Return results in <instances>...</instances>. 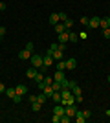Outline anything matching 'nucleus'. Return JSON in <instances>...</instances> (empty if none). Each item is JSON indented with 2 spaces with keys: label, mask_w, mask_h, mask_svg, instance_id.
I'll list each match as a JSON object with an SVG mask.
<instances>
[{
  "label": "nucleus",
  "mask_w": 110,
  "mask_h": 123,
  "mask_svg": "<svg viewBox=\"0 0 110 123\" xmlns=\"http://www.w3.org/2000/svg\"><path fill=\"white\" fill-rule=\"evenodd\" d=\"M6 31H7V28H4V26H0V35L4 37V35H6Z\"/></svg>",
  "instance_id": "obj_38"
},
{
  "label": "nucleus",
  "mask_w": 110,
  "mask_h": 123,
  "mask_svg": "<svg viewBox=\"0 0 110 123\" xmlns=\"http://www.w3.org/2000/svg\"><path fill=\"white\" fill-rule=\"evenodd\" d=\"M53 114H59V116H64V105L63 103H57L53 107Z\"/></svg>",
  "instance_id": "obj_6"
},
{
  "label": "nucleus",
  "mask_w": 110,
  "mask_h": 123,
  "mask_svg": "<svg viewBox=\"0 0 110 123\" xmlns=\"http://www.w3.org/2000/svg\"><path fill=\"white\" fill-rule=\"evenodd\" d=\"M64 114L70 116V118H75V114H77V107H75V103H73V105H66V107H64Z\"/></svg>",
  "instance_id": "obj_2"
},
{
  "label": "nucleus",
  "mask_w": 110,
  "mask_h": 123,
  "mask_svg": "<svg viewBox=\"0 0 110 123\" xmlns=\"http://www.w3.org/2000/svg\"><path fill=\"white\" fill-rule=\"evenodd\" d=\"M41 108H42V103H39V101H33L31 103V110H33V112H39Z\"/></svg>",
  "instance_id": "obj_18"
},
{
  "label": "nucleus",
  "mask_w": 110,
  "mask_h": 123,
  "mask_svg": "<svg viewBox=\"0 0 110 123\" xmlns=\"http://www.w3.org/2000/svg\"><path fill=\"white\" fill-rule=\"evenodd\" d=\"M0 39H2V35H0Z\"/></svg>",
  "instance_id": "obj_44"
},
{
  "label": "nucleus",
  "mask_w": 110,
  "mask_h": 123,
  "mask_svg": "<svg viewBox=\"0 0 110 123\" xmlns=\"http://www.w3.org/2000/svg\"><path fill=\"white\" fill-rule=\"evenodd\" d=\"M13 101H15V103H20V101H22V96H20V94H15V98H13Z\"/></svg>",
  "instance_id": "obj_34"
},
{
  "label": "nucleus",
  "mask_w": 110,
  "mask_h": 123,
  "mask_svg": "<svg viewBox=\"0 0 110 123\" xmlns=\"http://www.w3.org/2000/svg\"><path fill=\"white\" fill-rule=\"evenodd\" d=\"M99 22H101V17H92V18H90V28H94V30H95V28H99Z\"/></svg>",
  "instance_id": "obj_8"
},
{
  "label": "nucleus",
  "mask_w": 110,
  "mask_h": 123,
  "mask_svg": "<svg viewBox=\"0 0 110 123\" xmlns=\"http://www.w3.org/2000/svg\"><path fill=\"white\" fill-rule=\"evenodd\" d=\"M6 96H7V98H9V99H13V98H15V94H17V90H15V88H6Z\"/></svg>",
  "instance_id": "obj_16"
},
{
  "label": "nucleus",
  "mask_w": 110,
  "mask_h": 123,
  "mask_svg": "<svg viewBox=\"0 0 110 123\" xmlns=\"http://www.w3.org/2000/svg\"><path fill=\"white\" fill-rule=\"evenodd\" d=\"M86 37H88V35H86V31H83V33H79V39H86Z\"/></svg>",
  "instance_id": "obj_41"
},
{
  "label": "nucleus",
  "mask_w": 110,
  "mask_h": 123,
  "mask_svg": "<svg viewBox=\"0 0 110 123\" xmlns=\"http://www.w3.org/2000/svg\"><path fill=\"white\" fill-rule=\"evenodd\" d=\"M70 116H66V114H64V116H61V123H70Z\"/></svg>",
  "instance_id": "obj_30"
},
{
  "label": "nucleus",
  "mask_w": 110,
  "mask_h": 123,
  "mask_svg": "<svg viewBox=\"0 0 110 123\" xmlns=\"http://www.w3.org/2000/svg\"><path fill=\"white\" fill-rule=\"evenodd\" d=\"M52 57L55 59V62H57V61H64V50H59V48H57V50H53Z\"/></svg>",
  "instance_id": "obj_3"
},
{
  "label": "nucleus",
  "mask_w": 110,
  "mask_h": 123,
  "mask_svg": "<svg viewBox=\"0 0 110 123\" xmlns=\"http://www.w3.org/2000/svg\"><path fill=\"white\" fill-rule=\"evenodd\" d=\"M55 31H57V35H59V33H63V31H66V28H64V24H63V22L55 24Z\"/></svg>",
  "instance_id": "obj_21"
},
{
  "label": "nucleus",
  "mask_w": 110,
  "mask_h": 123,
  "mask_svg": "<svg viewBox=\"0 0 110 123\" xmlns=\"http://www.w3.org/2000/svg\"><path fill=\"white\" fill-rule=\"evenodd\" d=\"M59 22H61V18H59V13H52V15H50V24L55 26V24H59Z\"/></svg>",
  "instance_id": "obj_11"
},
{
  "label": "nucleus",
  "mask_w": 110,
  "mask_h": 123,
  "mask_svg": "<svg viewBox=\"0 0 110 123\" xmlns=\"http://www.w3.org/2000/svg\"><path fill=\"white\" fill-rule=\"evenodd\" d=\"M46 99H48V96H46V94H44V92H41V94H39V96H37V101H39V103H44V101H46Z\"/></svg>",
  "instance_id": "obj_25"
},
{
  "label": "nucleus",
  "mask_w": 110,
  "mask_h": 123,
  "mask_svg": "<svg viewBox=\"0 0 110 123\" xmlns=\"http://www.w3.org/2000/svg\"><path fill=\"white\" fill-rule=\"evenodd\" d=\"M53 62H55V59L52 57V51H46V55H44V62H42V64H44L46 68H50Z\"/></svg>",
  "instance_id": "obj_4"
},
{
  "label": "nucleus",
  "mask_w": 110,
  "mask_h": 123,
  "mask_svg": "<svg viewBox=\"0 0 110 123\" xmlns=\"http://www.w3.org/2000/svg\"><path fill=\"white\" fill-rule=\"evenodd\" d=\"M57 46H59V42H53L52 46H50V50H48V51H53V50H57Z\"/></svg>",
  "instance_id": "obj_37"
},
{
  "label": "nucleus",
  "mask_w": 110,
  "mask_h": 123,
  "mask_svg": "<svg viewBox=\"0 0 110 123\" xmlns=\"http://www.w3.org/2000/svg\"><path fill=\"white\" fill-rule=\"evenodd\" d=\"M2 92H6V85H4V83H0V94H2Z\"/></svg>",
  "instance_id": "obj_40"
},
{
  "label": "nucleus",
  "mask_w": 110,
  "mask_h": 123,
  "mask_svg": "<svg viewBox=\"0 0 110 123\" xmlns=\"http://www.w3.org/2000/svg\"><path fill=\"white\" fill-rule=\"evenodd\" d=\"M31 55H33V53H31L29 50H22L20 53H18V59H22V61H28V59H31Z\"/></svg>",
  "instance_id": "obj_5"
},
{
  "label": "nucleus",
  "mask_w": 110,
  "mask_h": 123,
  "mask_svg": "<svg viewBox=\"0 0 110 123\" xmlns=\"http://www.w3.org/2000/svg\"><path fill=\"white\" fill-rule=\"evenodd\" d=\"M29 61H31V66H35L37 70H39V68L42 66V62H44V57H41V55H37V53H33Z\"/></svg>",
  "instance_id": "obj_1"
},
{
  "label": "nucleus",
  "mask_w": 110,
  "mask_h": 123,
  "mask_svg": "<svg viewBox=\"0 0 110 123\" xmlns=\"http://www.w3.org/2000/svg\"><path fill=\"white\" fill-rule=\"evenodd\" d=\"M72 94H73V96H81V94H83V88L73 86V88H72Z\"/></svg>",
  "instance_id": "obj_26"
},
{
  "label": "nucleus",
  "mask_w": 110,
  "mask_h": 123,
  "mask_svg": "<svg viewBox=\"0 0 110 123\" xmlns=\"http://www.w3.org/2000/svg\"><path fill=\"white\" fill-rule=\"evenodd\" d=\"M108 83H110V75H108Z\"/></svg>",
  "instance_id": "obj_43"
},
{
  "label": "nucleus",
  "mask_w": 110,
  "mask_h": 123,
  "mask_svg": "<svg viewBox=\"0 0 110 123\" xmlns=\"http://www.w3.org/2000/svg\"><path fill=\"white\" fill-rule=\"evenodd\" d=\"M28 101H29V103H33V101H37V96H29V98H28Z\"/></svg>",
  "instance_id": "obj_39"
},
{
  "label": "nucleus",
  "mask_w": 110,
  "mask_h": 123,
  "mask_svg": "<svg viewBox=\"0 0 110 123\" xmlns=\"http://www.w3.org/2000/svg\"><path fill=\"white\" fill-rule=\"evenodd\" d=\"M103 37H105V39H110V26L103 30Z\"/></svg>",
  "instance_id": "obj_27"
},
{
  "label": "nucleus",
  "mask_w": 110,
  "mask_h": 123,
  "mask_svg": "<svg viewBox=\"0 0 110 123\" xmlns=\"http://www.w3.org/2000/svg\"><path fill=\"white\" fill-rule=\"evenodd\" d=\"M52 121H53V123H59V121H61V116H59V114H53Z\"/></svg>",
  "instance_id": "obj_33"
},
{
  "label": "nucleus",
  "mask_w": 110,
  "mask_h": 123,
  "mask_svg": "<svg viewBox=\"0 0 110 123\" xmlns=\"http://www.w3.org/2000/svg\"><path fill=\"white\" fill-rule=\"evenodd\" d=\"M42 83L50 86V85H52V83H53V77H46V75H44V81H42Z\"/></svg>",
  "instance_id": "obj_28"
},
{
  "label": "nucleus",
  "mask_w": 110,
  "mask_h": 123,
  "mask_svg": "<svg viewBox=\"0 0 110 123\" xmlns=\"http://www.w3.org/2000/svg\"><path fill=\"white\" fill-rule=\"evenodd\" d=\"M75 119H77L79 123H84V121H86V119H84V116H83V112H81V110H77V114H75Z\"/></svg>",
  "instance_id": "obj_24"
},
{
  "label": "nucleus",
  "mask_w": 110,
  "mask_h": 123,
  "mask_svg": "<svg viewBox=\"0 0 110 123\" xmlns=\"http://www.w3.org/2000/svg\"><path fill=\"white\" fill-rule=\"evenodd\" d=\"M52 99H53V103H61V101H63L61 92H53V94H52Z\"/></svg>",
  "instance_id": "obj_14"
},
{
  "label": "nucleus",
  "mask_w": 110,
  "mask_h": 123,
  "mask_svg": "<svg viewBox=\"0 0 110 123\" xmlns=\"http://www.w3.org/2000/svg\"><path fill=\"white\" fill-rule=\"evenodd\" d=\"M110 26V17H101V22H99V28H108Z\"/></svg>",
  "instance_id": "obj_10"
},
{
  "label": "nucleus",
  "mask_w": 110,
  "mask_h": 123,
  "mask_svg": "<svg viewBox=\"0 0 110 123\" xmlns=\"http://www.w3.org/2000/svg\"><path fill=\"white\" fill-rule=\"evenodd\" d=\"M57 70L64 72V70H66V61H57Z\"/></svg>",
  "instance_id": "obj_23"
},
{
  "label": "nucleus",
  "mask_w": 110,
  "mask_h": 123,
  "mask_svg": "<svg viewBox=\"0 0 110 123\" xmlns=\"http://www.w3.org/2000/svg\"><path fill=\"white\" fill-rule=\"evenodd\" d=\"M15 90H17V94H20V96H24V94L28 92V86H24V85H18V86H17Z\"/></svg>",
  "instance_id": "obj_17"
},
{
  "label": "nucleus",
  "mask_w": 110,
  "mask_h": 123,
  "mask_svg": "<svg viewBox=\"0 0 110 123\" xmlns=\"http://www.w3.org/2000/svg\"><path fill=\"white\" fill-rule=\"evenodd\" d=\"M83 116H84V119H88L90 116H92V112H90V110H83Z\"/></svg>",
  "instance_id": "obj_35"
},
{
  "label": "nucleus",
  "mask_w": 110,
  "mask_h": 123,
  "mask_svg": "<svg viewBox=\"0 0 110 123\" xmlns=\"http://www.w3.org/2000/svg\"><path fill=\"white\" fill-rule=\"evenodd\" d=\"M63 24H64V28H66V30H72V28H73V20H72V18H70V17H68V18H66V20H64L63 22Z\"/></svg>",
  "instance_id": "obj_19"
},
{
  "label": "nucleus",
  "mask_w": 110,
  "mask_h": 123,
  "mask_svg": "<svg viewBox=\"0 0 110 123\" xmlns=\"http://www.w3.org/2000/svg\"><path fill=\"white\" fill-rule=\"evenodd\" d=\"M52 88H53V92H61V90H63V86H61V83H59V81H53Z\"/></svg>",
  "instance_id": "obj_20"
},
{
  "label": "nucleus",
  "mask_w": 110,
  "mask_h": 123,
  "mask_svg": "<svg viewBox=\"0 0 110 123\" xmlns=\"http://www.w3.org/2000/svg\"><path fill=\"white\" fill-rule=\"evenodd\" d=\"M77 103H83V94H81V96H75V105H77Z\"/></svg>",
  "instance_id": "obj_36"
},
{
  "label": "nucleus",
  "mask_w": 110,
  "mask_h": 123,
  "mask_svg": "<svg viewBox=\"0 0 110 123\" xmlns=\"http://www.w3.org/2000/svg\"><path fill=\"white\" fill-rule=\"evenodd\" d=\"M0 11H6V2H0Z\"/></svg>",
  "instance_id": "obj_42"
},
{
  "label": "nucleus",
  "mask_w": 110,
  "mask_h": 123,
  "mask_svg": "<svg viewBox=\"0 0 110 123\" xmlns=\"http://www.w3.org/2000/svg\"><path fill=\"white\" fill-rule=\"evenodd\" d=\"M37 72H39V70H37L35 66H31V68H29V70H28V72H26V75L29 77V79H33V77L37 75Z\"/></svg>",
  "instance_id": "obj_15"
},
{
  "label": "nucleus",
  "mask_w": 110,
  "mask_h": 123,
  "mask_svg": "<svg viewBox=\"0 0 110 123\" xmlns=\"http://www.w3.org/2000/svg\"><path fill=\"white\" fill-rule=\"evenodd\" d=\"M63 79H66V77H64V72H61V70H57V72H55V75H53V81H63Z\"/></svg>",
  "instance_id": "obj_12"
},
{
  "label": "nucleus",
  "mask_w": 110,
  "mask_h": 123,
  "mask_svg": "<svg viewBox=\"0 0 110 123\" xmlns=\"http://www.w3.org/2000/svg\"><path fill=\"white\" fill-rule=\"evenodd\" d=\"M59 42H61V44H66V42H70L68 31H63V33H59Z\"/></svg>",
  "instance_id": "obj_7"
},
{
  "label": "nucleus",
  "mask_w": 110,
  "mask_h": 123,
  "mask_svg": "<svg viewBox=\"0 0 110 123\" xmlns=\"http://www.w3.org/2000/svg\"><path fill=\"white\" fill-rule=\"evenodd\" d=\"M33 81H35L37 85H41V83L44 81V74H42V72H37V75L33 77Z\"/></svg>",
  "instance_id": "obj_13"
},
{
  "label": "nucleus",
  "mask_w": 110,
  "mask_h": 123,
  "mask_svg": "<svg viewBox=\"0 0 110 123\" xmlns=\"http://www.w3.org/2000/svg\"><path fill=\"white\" fill-rule=\"evenodd\" d=\"M77 68V61L75 59H66V70H75Z\"/></svg>",
  "instance_id": "obj_9"
},
{
  "label": "nucleus",
  "mask_w": 110,
  "mask_h": 123,
  "mask_svg": "<svg viewBox=\"0 0 110 123\" xmlns=\"http://www.w3.org/2000/svg\"><path fill=\"white\" fill-rule=\"evenodd\" d=\"M26 50H29L33 53V51H35V44H33V42H28V44H26Z\"/></svg>",
  "instance_id": "obj_29"
},
{
  "label": "nucleus",
  "mask_w": 110,
  "mask_h": 123,
  "mask_svg": "<svg viewBox=\"0 0 110 123\" xmlns=\"http://www.w3.org/2000/svg\"><path fill=\"white\" fill-rule=\"evenodd\" d=\"M59 18H61V22H64V20H66V18H68V15H66V13H63V11H61V13H59Z\"/></svg>",
  "instance_id": "obj_32"
},
{
  "label": "nucleus",
  "mask_w": 110,
  "mask_h": 123,
  "mask_svg": "<svg viewBox=\"0 0 110 123\" xmlns=\"http://www.w3.org/2000/svg\"><path fill=\"white\" fill-rule=\"evenodd\" d=\"M68 37H70V42H77L79 41V35L73 33V31H68Z\"/></svg>",
  "instance_id": "obj_22"
},
{
  "label": "nucleus",
  "mask_w": 110,
  "mask_h": 123,
  "mask_svg": "<svg viewBox=\"0 0 110 123\" xmlns=\"http://www.w3.org/2000/svg\"><path fill=\"white\" fill-rule=\"evenodd\" d=\"M81 24H83V26H88L90 24V18H88V17H83V18H81Z\"/></svg>",
  "instance_id": "obj_31"
}]
</instances>
